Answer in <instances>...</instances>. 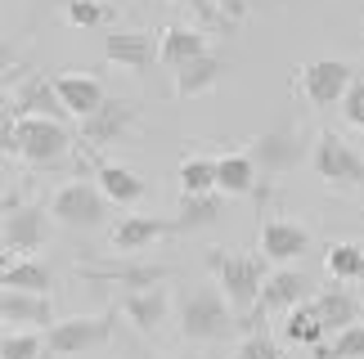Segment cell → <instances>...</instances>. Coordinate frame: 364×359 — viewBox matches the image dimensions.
Listing matches in <instances>:
<instances>
[{"label": "cell", "instance_id": "1", "mask_svg": "<svg viewBox=\"0 0 364 359\" xmlns=\"http://www.w3.org/2000/svg\"><path fill=\"white\" fill-rule=\"evenodd\" d=\"M73 135L59 117H18L5 108V153L23 158L27 167H54L68 158Z\"/></svg>", "mask_w": 364, "mask_h": 359}, {"label": "cell", "instance_id": "2", "mask_svg": "<svg viewBox=\"0 0 364 359\" xmlns=\"http://www.w3.org/2000/svg\"><path fill=\"white\" fill-rule=\"evenodd\" d=\"M207 265L216 270V283H220V292L230 297L234 314L247 324L252 310H257V301H261L265 279H270V260H265V256H239V252H220V247H212V252H207Z\"/></svg>", "mask_w": 364, "mask_h": 359}, {"label": "cell", "instance_id": "3", "mask_svg": "<svg viewBox=\"0 0 364 359\" xmlns=\"http://www.w3.org/2000/svg\"><path fill=\"white\" fill-rule=\"evenodd\" d=\"M234 324H239V314L220 287H193L180 301V333L189 341H220L234 333Z\"/></svg>", "mask_w": 364, "mask_h": 359}, {"label": "cell", "instance_id": "4", "mask_svg": "<svg viewBox=\"0 0 364 359\" xmlns=\"http://www.w3.org/2000/svg\"><path fill=\"white\" fill-rule=\"evenodd\" d=\"M50 216L59 220V225H73V229H95V225L108 220V198H104L100 184H90V180H73V184H63L54 193Z\"/></svg>", "mask_w": 364, "mask_h": 359}, {"label": "cell", "instance_id": "5", "mask_svg": "<svg viewBox=\"0 0 364 359\" xmlns=\"http://www.w3.org/2000/svg\"><path fill=\"white\" fill-rule=\"evenodd\" d=\"M113 324H117V314L113 310H104V314H77V319H59L46 333V350L50 355H86L95 346H104L108 337H113Z\"/></svg>", "mask_w": 364, "mask_h": 359}, {"label": "cell", "instance_id": "6", "mask_svg": "<svg viewBox=\"0 0 364 359\" xmlns=\"http://www.w3.org/2000/svg\"><path fill=\"white\" fill-rule=\"evenodd\" d=\"M311 167L319 180L328 184H364V158L355 144H346L342 135L333 131H319V140L311 148Z\"/></svg>", "mask_w": 364, "mask_h": 359}, {"label": "cell", "instance_id": "7", "mask_svg": "<svg viewBox=\"0 0 364 359\" xmlns=\"http://www.w3.org/2000/svg\"><path fill=\"white\" fill-rule=\"evenodd\" d=\"M247 153L265 175H284V171H297L306 162V140L292 126H274V131L257 135V140L247 144Z\"/></svg>", "mask_w": 364, "mask_h": 359}, {"label": "cell", "instance_id": "8", "mask_svg": "<svg viewBox=\"0 0 364 359\" xmlns=\"http://www.w3.org/2000/svg\"><path fill=\"white\" fill-rule=\"evenodd\" d=\"M355 86V67L342 59H315L301 67V90L315 108H333L346 99V90Z\"/></svg>", "mask_w": 364, "mask_h": 359}, {"label": "cell", "instance_id": "9", "mask_svg": "<svg viewBox=\"0 0 364 359\" xmlns=\"http://www.w3.org/2000/svg\"><path fill=\"white\" fill-rule=\"evenodd\" d=\"M306 292H311V279H306L301 270H274L270 279H265V287H261V301H257V310H252V319H247V333H257L252 324L270 319L279 310L306 306Z\"/></svg>", "mask_w": 364, "mask_h": 359}, {"label": "cell", "instance_id": "10", "mask_svg": "<svg viewBox=\"0 0 364 359\" xmlns=\"http://www.w3.org/2000/svg\"><path fill=\"white\" fill-rule=\"evenodd\" d=\"M5 252H41L50 243V211L46 206H14L5 211Z\"/></svg>", "mask_w": 364, "mask_h": 359}, {"label": "cell", "instance_id": "11", "mask_svg": "<svg viewBox=\"0 0 364 359\" xmlns=\"http://www.w3.org/2000/svg\"><path fill=\"white\" fill-rule=\"evenodd\" d=\"M104 59L113 67H131V72H149L162 59V36L149 32H108L104 40Z\"/></svg>", "mask_w": 364, "mask_h": 359}, {"label": "cell", "instance_id": "12", "mask_svg": "<svg viewBox=\"0 0 364 359\" xmlns=\"http://www.w3.org/2000/svg\"><path fill=\"white\" fill-rule=\"evenodd\" d=\"M135 121H139V104L135 99H104L100 113L81 121V135H86L95 148H108V144L126 140V131H131Z\"/></svg>", "mask_w": 364, "mask_h": 359}, {"label": "cell", "instance_id": "13", "mask_svg": "<svg viewBox=\"0 0 364 359\" xmlns=\"http://www.w3.org/2000/svg\"><path fill=\"white\" fill-rule=\"evenodd\" d=\"M54 81V94L63 99L68 108V117H77V121H86L95 117L104 108V86H100V77H90V72H59V77H50Z\"/></svg>", "mask_w": 364, "mask_h": 359}, {"label": "cell", "instance_id": "14", "mask_svg": "<svg viewBox=\"0 0 364 359\" xmlns=\"http://www.w3.org/2000/svg\"><path fill=\"white\" fill-rule=\"evenodd\" d=\"M0 319L9 333H32V328H54V306L50 297L36 292H0Z\"/></svg>", "mask_w": 364, "mask_h": 359}, {"label": "cell", "instance_id": "15", "mask_svg": "<svg viewBox=\"0 0 364 359\" xmlns=\"http://www.w3.org/2000/svg\"><path fill=\"white\" fill-rule=\"evenodd\" d=\"M306 247H311V233L297 220H265L261 225V256L274 260V265H288V260L306 256Z\"/></svg>", "mask_w": 364, "mask_h": 359}, {"label": "cell", "instance_id": "16", "mask_svg": "<svg viewBox=\"0 0 364 359\" xmlns=\"http://www.w3.org/2000/svg\"><path fill=\"white\" fill-rule=\"evenodd\" d=\"M81 279L90 283H113L126 292H144L166 279V265H81Z\"/></svg>", "mask_w": 364, "mask_h": 359}, {"label": "cell", "instance_id": "17", "mask_svg": "<svg viewBox=\"0 0 364 359\" xmlns=\"http://www.w3.org/2000/svg\"><path fill=\"white\" fill-rule=\"evenodd\" d=\"M166 233H180V220H158V216H126L113 229V247L117 252H144Z\"/></svg>", "mask_w": 364, "mask_h": 359}, {"label": "cell", "instance_id": "18", "mask_svg": "<svg viewBox=\"0 0 364 359\" xmlns=\"http://www.w3.org/2000/svg\"><path fill=\"white\" fill-rule=\"evenodd\" d=\"M126 319H131L139 333H158V328L166 324V314H171V292L158 283V287H144V292H126Z\"/></svg>", "mask_w": 364, "mask_h": 359}, {"label": "cell", "instance_id": "19", "mask_svg": "<svg viewBox=\"0 0 364 359\" xmlns=\"http://www.w3.org/2000/svg\"><path fill=\"white\" fill-rule=\"evenodd\" d=\"M220 77H225V59L207 50L203 59L176 67V81H171V86H176V99H198V94H207Z\"/></svg>", "mask_w": 364, "mask_h": 359}, {"label": "cell", "instance_id": "20", "mask_svg": "<svg viewBox=\"0 0 364 359\" xmlns=\"http://www.w3.org/2000/svg\"><path fill=\"white\" fill-rule=\"evenodd\" d=\"M203 54H207V36L198 27H180V23L162 27V63L171 67V72L193 63V59H203Z\"/></svg>", "mask_w": 364, "mask_h": 359}, {"label": "cell", "instance_id": "21", "mask_svg": "<svg viewBox=\"0 0 364 359\" xmlns=\"http://www.w3.org/2000/svg\"><path fill=\"white\" fill-rule=\"evenodd\" d=\"M9 113H23V117H68V108H63V99L54 94V81H46V77H32L27 86L18 90V104H9Z\"/></svg>", "mask_w": 364, "mask_h": 359}, {"label": "cell", "instance_id": "22", "mask_svg": "<svg viewBox=\"0 0 364 359\" xmlns=\"http://www.w3.org/2000/svg\"><path fill=\"white\" fill-rule=\"evenodd\" d=\"M95 184L104 189L108 202H122V206H135L139 198H144V180H139L135 171L117 167V162H100V167H95Z\"/></svg>", "mask_w": 364, "mask_h": 359}, {"label": "cell", "instance_id": "23", "mask_svg": "<svg viewBox=\"0 0 364 359\" xmlns=\"http://www.w3.org/2000/svg\"><path fill=\"white\" fill-rule=\"evenodd\" d=\"M311 306H315L319 324H324L328 333H346V328L360 324V301H355L351 292H342V287H333V292H319Z\"/></svg>", "mask_w": 364, "mask_h": 359}, {"label": "cell", "instance_id": "24", "mask_svg": "<svg viewBox=\"0 0 364 359\" xmlns=\"http://www.w3.org/2000/svg\"><path fill=\"white\" fill-rule=\"evenodd\" d=\"M0 287H5V292H36V297H50L54 274L41 265V260H5V270H0Z\"/></svg>", "mask_w": 364, "mask_h": 359}, {"label": "cell", "instance_id": "25", "mask_svg": "<svg viewBox=\"0 0 364 359\" xmlns=\"http://www.w3.org/2000/svg\"><path fill=\"white\" fill-rule=\"evenodd\" d=\"M225 216V193H180V229H203Z\"/></svg>", "mask_w": 364, "mask_h": 359}, {"label": "cell", "instance_id": "26", "mask_svg": "<svg viewBox=\"0 0 364 359\" xmlns=\"http://www.w3.org/2000/svg\"><path fill=\"white\" fill-rule=\"evenodd\" d=\"M257 162H252V153H225L220 158V193L225 198H239V193H252V184H257Z\"/></svg>", "mask_w": 364, "mask_h": 359}, {"label": "cell", "instance_id": "27", "mask_svg": "<svg viewBox=\"0 0 364 359\" xmlns=\"http://www.w3.org/2000/svg\"><path fill=\"white\" fill-rule=\"evenodd\" d=\"M324 333L328 328L319 324V314L315 306H297V310H288V324H284V341L288 346H324Z\"/></svg>", "mask_w": 364, "mask_h": 359}, {"label": "cell", "instance_id": "28", "mask_svg": "<svg viewBox=\"0 0 364 359\" xmlns=\"http://www.w3.org/2000/svg\"><path fill=\"white\" fill-rule=\"evenodd\" d=\"M180 193H220V158L180 162Z\"/></svg>", "mask_w": 364, "mask_h": 359}, {"label": "cell", "instance_id": "29", "mask_svg": "<svg viewBox=\"0 0 364 359\" xmlns=\"http://www.w3.org/2000/svg\"><path fill=\"white\" fill-rule=\"evenodd\" d=\"M324 265L333 279H360V265H364V247L360 243H333Z\"/></svg>", "mask_w": 364, "mask_h": 359}, {"label": "cell", "instance_id": "30", "mask_svg": "<svg viewBox=\"0 0 364 359\" xmlns=\"http://www.w3.org/2000/svg\"><path fill=\"white\" fill-rule=\"evenodd\" d=\"M41 346H46L41 333H5V341H0V359H36Z\"/></svg>", "mask_w": 364, "mask_h": 359}, {"label": "cell", "instance_id": "31", "mask_svg": "<svg viewBox=\"0 0 364 359\" xmlns=\"http://www.w3.org/2000/svg\"><path fill=\"white\" fill-rule=\"evenodd\" d=\"M333 359H364V324L338 333V341H333Z\"/></svg>", "mask_w": 364, "mask_h": 359}, {"label": "cell", "instance_id": "32", "mask_svg": "<svg viewBox=\"0 0 364 359\" xmlns=\"http://www.w3.org/2000/svg\"><path fill=\"white\" fill-rule=\"evenodd\" d=\"M234 359H284V355H279V346L265 333H247V341L239 346V355H234Z\"/></svg>", "mask_w": 364, "mask_h": 359}, {"label": "cell", "instance_id": "33", "mask_svg": "<svg viewBox=\"0 0 364 359\" xmlns=\"http://www.w3.org/2000/svg\"><path fill=\"white\" fill-rule=\"evenodd\" d=\"M68 23H77V27H100V23H104V5H100V0H73V5H68Z\"/></svg>", "mask_w": 364, "mask_h": 359}, {"label": "cell", "instance_id": "34", "mask_svg": "<svg viewBox=\"0 0 364 359\" xmlns=\"http://www.w3.org/2000/svg\"><path fill=\"white\" fill-rule=\"evenodd\" d=\"M185 9H193L198 18L207 23V27H220V32H230V23H225V13H220V5L216 0H180Z\"/></svg>", "mask_w": 364, "mask_h": 359}, {"label": "cell", "instance_id": "35", "mask_svg": "<svg viewBox=\"0 0 364 359\" xmlns=\"http://www.w3.org/2000/svg\"><path fill=\"white\" fill-rule=\"evenodd\" d=\"M342 117L351 121V126L364 131V81H355V86L346 90V99H342Z\"/></svg>", "mask_w": 364, "mask_h": 359}, {"label": "cell", "instance_id": "36", "mask_svg": "<svg viewBox=\"0 0 364 359\" xmlns=\"http://www.w3.org/2000/svg\"><path fill=\"white\" fill-rule=\"evenodd\" d=\"M216 5H220V13H225V23H230V27H239V23L247 18L252 0H216Z\"/></svg>", "mask_w": 364, "mask_h": 359}, {"label": "cell", "instance_id": "37", "mask_svg": "<svg viewBox=\"0 0 364 359\" xmlns=\"http://www.w3.org/2000/svg\"><path fill=\"white\" fill-rule=\"evenodd\" d=\"M360 283H364V265H360Z\"/></svg>", "mask_w": 364, "mask_h": 359}]
</instances>
